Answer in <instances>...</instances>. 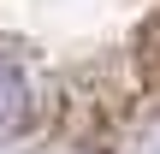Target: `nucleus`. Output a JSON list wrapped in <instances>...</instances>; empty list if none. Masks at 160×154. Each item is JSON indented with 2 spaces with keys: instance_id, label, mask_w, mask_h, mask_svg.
I'll list each match as a JSON object with an SVG mask.
<instances>
[{
  "instance_id": "nucleus-1",
  "label": "nucleus",
  "mask_w": 160,
  "mask_h": 154,
  "mask_svg": "<svg viewBox=\"0 0 160 154\" xmlns=\"http://www.w3.org/2000/svg\"><path fill=\"white\" fill-rule=\"evenodd\" d=\"M42 125V95L30 83V71L0 47V137H24Z\"/></svg>"
}]
</instances>
